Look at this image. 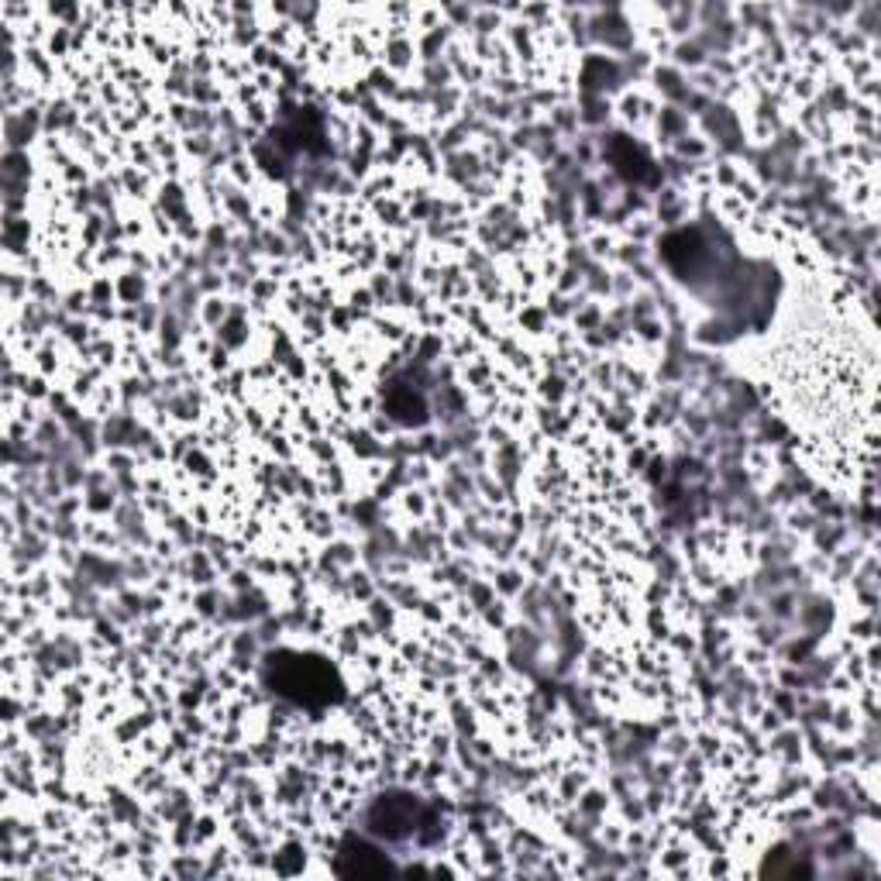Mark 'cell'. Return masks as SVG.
I'll use <instances>...</instances> for the list:
<instances>
[{"instance_id":"6da1fadb","label":"cell","mask_w":881,"mask_h":881,"mask_svg":"<svg viewBox=\"0 0 881 881\" xmlns=\"http://www.w3.org/2000/svg\"><path fill=\"white\" fill-rule=\"evenodd\" d=\"M338 871L341 875H386L389 861L365 844H348L345 854L338 857Z\"/></svg>"}]
</instances>
